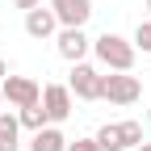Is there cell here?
<instances>
[{
    "label": "cell",
    "instance_id": "3",
    "mask_svg": "<svg viewBox=\"0 0 151 151\" xmlns=\"http://www.w3.org/2000/svg\"><path fill=\"white\" fill-rule=\"evenodd\" d=\"M67 88H71V97H76V101H101L105 71H101V67H92V63H71Z\"/></svg>",
    "mask_w": 151,
    "mask_h": 151
},
{
    "label": "cell",
    "instance_id": "19",
    "mask_svg": "<svg viewBox=\"0 0 151 151\" xmlns=\"http://www.w3.org/2000/svg\"><path fill=\"white\" fill-rule=\"evenodd\" d=\"M147 9H151V0H147Z\"/></svg>",
    "mask_w": 151,
    "mask_h": 151
},
{
    "label": "cell",
    "instance_id": "5",
    "mask_svg": "<svg viewBox=\"0 0 151 151\" xmlns=\"http://www.w3.org/2000/svg\"><path fill=\"white\" fill-rule=\"evenodd\" d=\"M0 92H4V105H13V109H25V105L42 101V84L34 76H4L0 80Z\"/></svg>",
    "mask_w": 151,
    "mask_h": 151
},
{
    "label": "cell",
    "instance_id": "2",
    "mask_svg": "<svg viewBox=\"0 0 151 151\" xmlns=\"http://www.w3.org/2000/svg\"><path fill=\"white\" fill-rule=\"evenodd\" d=\"M92 139L101 143V151H134L139 143H147V139H143V122H134V118H126V122H105Z\"/></svg>",
    "mask_w": 151,
    "mask_h": 151
},
{
    "label": "cell",
    "instance_id": "1",
    "mask_svg": "<svg viewBox=\"0 0 151 151\" xmlns=\"http://www.w3.org/2000/svg\"><path fill=\"white\" fill-rule=\"evenodd\" d=\"M92 55H97V63L105 67V71H134V42L130 38H122V34H101V38H92Z\"/></svg>",
    "mask_w": 151,
    "mask_h": 151
},
{
    "label": "cell",
    "instance_id": "16",
    "mask_svg": "<svg viewBox=\"0 0 151 151\" xmlns=\"http://www.w3.org/2000/svg\"><path fill=\"white\" fill-rule=\"evenodd\" d=\"M4 76H9V63H4V59H0V80H4Z\"/></svg>",
    "mask_w": 151,
    "mask_h": 151
},
{
    "label": "cell",
    "instance_id": "7",
    "mask_svg": "<svg viewBox=\"0 0 151 151\" xmlns=\"http://www.w3.org/2000/svg\"><path fill=\"white\" fill-rule=\"evenodd\" d=\"M55 17H59V29H84L92 21V0H50Z\"/></svg>",
    "mask_w": 151,
    "mask_h": 151
},
{
    "label": "cell",
    "instance_id": "9",
    "mask_svg": "<svg viewBox=\"0 0 151 151\" xmlns=\"http://www.w3.org/2000/svg\"><path fill=\"white\" fill-rule=\"evenodd\" d=\"M25 34L29 38H38V42H46V38H55V34H59V17H55V9L46 4H38V9H29L25 13Z\"/></svg>",
    "mask_w": 151,
    "mask_h": 151
},
{
    "label": "cell",
    "instance_id": "17",
    "mask_svg": "<svg viewBox=\"0 0 151 151\" xmlns=\"http://www.w3.org/2000/svg\"><path fill=\"white\" fill-rule=\"evenodd\" d=\"M134 151H151V143H139V147H134Z\"/></svg>",
    "mask_w": 151,
    "mask_h": 151
},
{
    "label": "cell",
    "instance_id": "13",
    "mask_svg": "<svg viewBox=\"0 0 151 151\" xmlns=\"http://www.w3.org/2000/svg\"><path fill=\"white\" fill-rule=\"evenodd\" d=\"M130 42H134V50L151 55V21H139V25H134V38H130Z\"/></svg>",
    "mask_w": 151,
    "mask_h": 151
},
{
    "label": "cell",
    "instance_id": "8",
    "mask_svg": "<svg viewBox=\"0 0 151 151\" xmlns=\"http://www.w3.org/2000/svg\"><path fill=\"white\" fill-rule=\"evenodd\" d=\"M55 50H59V59H67V63H84V55L92 50V38L84 29H59L55 34Z\"/></svg>",
    "mask_w": 151,
    "mask_h": 151
},
{
    "label": "cell",
    "instance_id": "10",
    "mask_svg": "<svg viewBox=\"0 0 151 151\" xmlns=\"http://www.w3.org/2000/svg\"><path fill=\"white\" fill-rule=\"evenodd\" d=\"M29 151H67V134H63L59 126H42L29 139Z\"/></svg>",
    "mask_w": 151,
    "mask_h": 151
},
{
    "label": "cell",
    "instance_id": "18",
    "mask_svg": "<svg viewBox=\"0 0 151 151\" xmlns=\"http://www.w3.org/2000/svg\"><path fill=\"white\" fill-rule=\"evenodd\" d=\"M0 109H4V92H0Z\"/></svg>",
    "mask_w": 151,
    "mask_h": 151
},
{
    "label": "cell",
    "instance_id": "6",
    "mask_svg": "<svg viewBox=\"0 0 151 151\" xmlns=\"http://www.w3.org/2000/svg\"><path fill=\"white\" fill-rule=\"evenodd\" d=\"M42 109H46V122L50 126H63L76 109V97L67 84H42Z\"/></svg>",
    "mask_w": 151,
    "mask_h": 151
},
{
    "label": "cell",
    "instance_id": "15",
    "mask_svg": "<svg viewBox=\"0 0 151 151\" xmlns=\"http://www.w3.org/2000/svg\"><path fill=\"white\" fill-rule=\"evenodd\" d=\"M13 4L21 9V13H29V9H38V4H42V0H13Z\"/></svg>",
    "mask_w": 151,
    "mask_h": 151
},
{
    "label": "cell",
    "instance_id": "12",
    "mask_svg": "<svg viewBox=\"0 0 151 151\" xmlns=\"http://www.w3.org/2000/svg\"><path fill=\"white\" fill-rule=\"evenodd\" d=\"M17 122H21V130H29V134H38L42 126H50V122H46L42 101H38V105H25V109H17Z\"/></svg>",
    "mask_w": 151,
    "mask_h": 151
},
{
    "label": "cell",
    "instance_id": "14",
    "mask_svg": "<svg viewBox=\"0 0 151 151\" xmlns=\"http://www.w3.org/2000/svg\"><path fill=\"white\" fill-rule=\"evenodd\" d=\"M67 151H101V143L92 139V134H88V139H76V143L67 139Z\"/></svg>",
    "mask_w": 151,
    "mask_h": 151
},
{
    "label": "cell",
    "instance_id": "11",
    "mask_svg": "<svg viewBox=\"0 0 151 151\" xmlns=\"http://www.w3.org/2000/svg\"><path fill=\"white\" fill-rule=\"evenodd\" d=\"M17 147H21V122H17V113L0 109V151H17Z\"/></svg>",
    "mask_w": 151,
    "mask_h": 151
},
{
    "label": "cell",
    "instance_id": "4",
    "mask_svg": "<svg viewBox=\"0 0 151 151\" xmlns=\"http://www.w3.org/2000/svg\"><path fill=\"white\" fill-rule=\"evenodd\" d=\"M139 97H143V80L139 76H130V71H109L105 76L101 101H109V105H134Z\"/></svg>",
    "mask_w": 151,
    "mask_h": 151
}]
</instances>
